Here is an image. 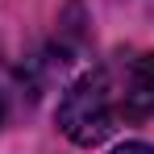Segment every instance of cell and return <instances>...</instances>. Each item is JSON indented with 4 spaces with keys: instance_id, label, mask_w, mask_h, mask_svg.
I'll return each instance as SVG.
<instances>
[{
    "instance_id": "6da1fadb",
    "label": "cell",
    "mask_w": 154,
    "mask_h": 154,
    "mask_svg": "<svg viewBox=\"0 0 154 154\" xmlns=\"http://www.w3.org/2000/svg\"><path fill=\"white\" fill-rule=\"evenodd\" d=\"M121 121L129 117H125V100H121V79L112 67L79 75L58 100V129L75 146H100Z\"/></svg>"
},
{
    "instance_id": "277c9868",
    "label": "cell",
    "mask_w": 154,
    "mask_h": 154,
    "mask_svg": "<svg viewBox=\"0 0 154 154\" xmlns=\"http://www.w3.org/2000/svg\"><path fill=\"white\" fill-rule=\"evenodd\" d=\"M0 117H4V104H0Z\"/></svg>"
},
{
    "instance_id": "7a4b0ae2",
    "label": "cell",
    "mask_w": 154,
    "mask_h": 154,
    "mask_svg": "<svg viewBox=\"0 0 154 154\" xmlns=\"http://www.w3.org/2000/svg\"><path fill=\"white\" fill-rule=\"evenodd\" d=\"M121 79V100H125V117H154V50L129 58L125 67L117 71Z\"/></svg>"
},
{
    "instance_id": "3957f363",
    "label": "cell",
    "mask_w": 154,
    "mask_h": 154,
    "mask_svg": "<svg viewBox=\"0 0 154 154\" xmlns=\"http://www.w3.org/2000/svg\"><path fill=\"white\" fill-rule=\"evenodd\" d=\"M112 154H154V146H146V142H125V146H117Z\"/></svg>"
}]
</instances>
